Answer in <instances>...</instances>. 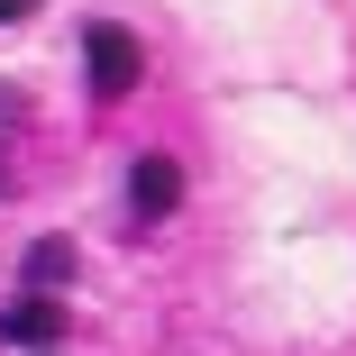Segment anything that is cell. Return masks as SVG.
Returning <instances> with one entry per match:
<instances>
[{
	"mask_svg": "<svg viewBox=\"0 0 356 356\" xmlns=\"http://www.w3.org/2000/svg\"><path fill=\"white\" fill-rule=\"evenodd\" d=\"M28 10H37V0H0V28H10V19H28Z\"/></svg>",
	"mask_w": 356,
	"mask_h": 356,
	"instance_id": "cell-5",
	"label": "cell"
},
{
	"mask_svg": "<svg viewBox=\"0 0 356 356\" xmlns=\"http://www.w3.org/2000/svg\"><path fill=\"white\" fill-rule=\"evenodd\" d=\"M83 64H92V92H101V101H128V92H137V37H128V28H110V19L83 28Z\"/></svg>",
	"mask_w": 356,
	"mask_h": 356,
	"instance_id": "cell-1",
	"label": "cell"
},
{
	"mask_svg": "<svg viewBox=\"0 0 356 356\" xmlns=\"http://www.w3.org/2000/svg\"><path fill=\"white\" fill-rule=\"evenodd\" d=\"M64 329V311L46 302V293H28V302H10V311H0V338H19V347H46Z\"/></svg>",
	"mask_w": 356,
	"mask_h": 356,
	"instance_id": "cell-3",
	"label": "cell"
},
{
	"mask_svg": "<svg viewBox=\"0 0 356 356\" xmlns=\"http://www.w3.org/2000/svg\"><path fill=\"white\" fill-rule=\"evenodd\" d=\"M64 274H74V238H37L28 247V283L46 293V283H64Z\"/></svg>",
	"mask_w": 356,
	"mask_h": 356,
	"instance_id": "cell-4",
	"label": "cell"
},
{
	"mask_svg": "<svg viewBox=\"0 0 356 356\" xmlns=\"http://www.w3.org/2000/svg\"><path fill=\"white\" fill-rule=\"evenodd\" d=\"M174 201H183V174H174V156H137V165H128V210H137V220H165Z\"/></svg>",
	"mask_w": 356,
	"mask_h": 356,
	"instance_id": "cell-2",
	"label": "cell"
},
{
	"mask_svg": "<svg viewBox=\"0 0 356 356\" xmlns=\"http://www.w3.org/2000/svg\"><path fill=\"white\" fill-rule=\"evenodd\" d=\"M0 192H10V174H0Z\"/></svg>",
	"mask_w": 356,
	"mask_h": 356,
	"instance_id": "cell-6",
	"label": "cell"
}]
</instances>
